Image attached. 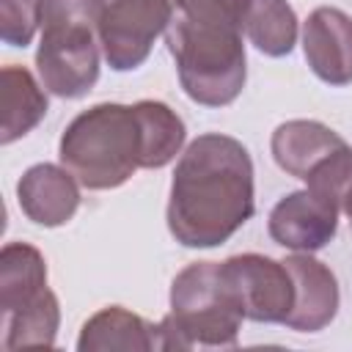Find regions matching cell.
<instances>
[{
  "label": "cell",
  "mask_w": 352,
  "mask_h": 352,
  "mask_svg": "<svg viewBox=\"0 0 352 352\" xmlns=\"http://www.w3.org/2000/svg\"><path fill=\"white\" fill-rule=\"evenodd\" d=\"M256 212L253 162L248 148L220 132L198 135L176 162L168 228L184 248L228 242Z\"/></svg>",
  "instance_id": "cell-1"
},
{
  "label": "cell",
  "mask_w": 352,
  "mask_h": 352,
  "mask_svg": "<svg viewBox=\"0 0 352 352\" xmlns=\"http://www.w3.org/2000/svg\"><path fill=\"white\" fill-rule=\"evenodd\" d=\"M165 41L192 102L223 107L242 94L248 66L236 0H176Z\"/></svg>",
  "instance_id": "cell-2"
},
{
  "label": "cell",
  "mask_w": 352,
  "mask_h": 352,
  "mask_svg": "<svg viewBox=\"0 0 352 352\" xmlns=\"http://www.w3.org/2000/svg\"><path fill=\"white\" fill-rule=\"evenodd\" d=\"M60 165L88 190L121 187L143 168L146 138L135 104L102 102L82 110L60 135Z\"/></svg>",
  "instance_id": "cell-3"
},
{
  "label": "cell",
  "mask_w": 352,
  "mask_h": 352,
  "mask_svg": "<svg viewBox=\"0 0 352 352\" xmlns=\"http://www.w3.org/2000/svg\"><path fill=\"white\" fill-rule=\"evenodd\" d=\"M41 41L36 72L60 99L85 96L99 80V25L104 0H36Z\"/></svg>",
  "instance_id": "cell-4"
},
{
  "label": "cell",
  "mask_w": 352,
  "mask_h": 352,
  "mask_svg": "<svg viewBox=\"0 0 352 352\" xmlns=\"http://www.w3.org/2000/svg\"><path fill=\"white\" fill-rule=\"evenodd\" d=\"M242 319L220 261L187 264L170 283V314L157 324V349L236 346Z\"/></svg>",
  "instance_id": "cell-5"
},
{
  "label": "cell",
  "mask_w": 352,
  "mask_h": 352,
  "mask_svg": "<svg viewBox=\"0 0 352 352\" xmlns=\"http://www.w3.org/2000/svg\"><path fill=\"white\" fill-rule=\"evenodd\" d=\"M176 0H104L99 25L102 52L110 69L132 72L148 55L160 33L168 30Z\"/></svg>",
  "instance_id": "cell-6"
},
{
  "label": "cell",
  "mask_w": 352,
  "mask_h": 352,
  "mask_svg": "<svg viewBox=\"0 0 352 352\" xmlns=\"http://www.w3.org/2000/svg\"><path fill=\"white\" fill-rule=\"evenodd\" d=\"M220 275L245 319L283 324L294 300V283L283 261L261 253H239L220 261Z\"/></svg>",
  "instance_id": "cell-7"
},
{
  "label": "cell",
  "mask_w": 352,
  "mask_h": 352,
  "mask_svg": "<svg viewBox=\"0 0 352 352\" xmlns=\"http://www.w3.org/2000/svg\"><path fill=\"white\" fill-rule=\"evenodd\" d=\"M338 206L314 190L283 195L270 212V236L294 253L322 250L338 231Z\"/></svg>",
  "instance_id": "cell-8"
},
{
  "label": "cell",
  "mask_w": 352,
  "mask_h": 352,
  "mask_svg": "<svg viewBox=\"0 0 352 352\" xmlns=\"http://www.w3.org/2000/svg\"><path fill=\"white\" fill-rule=\"evenodd\" d=\"M292 283L294 300L283 324L297 333H319L338 314V280L327 264L314 258L311 253H294L283 258Z\"/></svg>",
  "instance_id": "cell-9"
},
{
  "label": "cell",
  "mask_w": 352,
  "mask_h": 352,
  "mask_svg": "<svg viewBox=\"0 0 352 352\" xmlns=\"http://www.w3.org/2000/svg\"><path fill=\"white\" fill-rule=\"evenodd\" d=\"M302 52L311 72L327 85L352 82V16L341 8H314L302 25Z\"/></svg>",
  "instance_id": "cell-10"
},
{
  "label": "cell",
  "mask_w": 352,
  "mask_h": 352,
  "mask_svg": "<svg viewBox=\"0 0 352 352\" xmlns=\"http://www.w3.org/2000/svg\"><path fill=\"white\" fill-rule=\"evenodd\" d=\"M80 182L52 162H38L28 168L16 184V201L28 220L44 228L63 226L74 217L80 206Z\"/></svg>",
  "instance_id": "cell-11"
},
{
  "label": "cell",
  "mask_w": 352,
  "mask_h": 352,
  "mask_svg": "<svg viewBox=\"0 0 352 352\" xmlns=\"http://www.w3.org/2000/svg\"><path fill=\"white\" fill-rule=\"evenodd\" d=\"M341 146L346 143L336 129L319 121H308V118H294V121L280 124L270 140L278 168L302 182Z\"/></svg>",
  "instance_id": "cell-12"
},
{
  "label": "cell",
  "mask_w": 352,
  "mask_h": 352,
  "mask_svg": "<svg viewBox=\"0 0 352 352\" xmlns=\"http://www.w3.org/2000/svg\"><path fill=\"white\" fill-rule=\"evenodd\" d=\"M44 256L28 242H8L0 250V316L19 314L47 294Z\"/></svg>",
  "instance_id": "cell-13"
},
{
  "label": "cell",
  "mask_w": 352,
  "mask_h": 352,
  "mask_svg": "<svg viewBox=\"0 0 352 352\" xmlns=\"http://www.w3.org/2000/svg\"><path fill=\"white\" fill-rule=\"evenodd\" d=\"M77 349L80 352H107V349L148 352V349H157V324L146 322L143 316L121 305H107L82 324Z\"/></svg>",
  "instance_id": "cell-14"
},
{
  "label": "cell",
  "mask_w": 352,
  "mask_h": 352,
  "mask_svg": "<svg viewBox=\"0 0 352 352\" xmlns=\"http://www.w3.org/2000/svg\"><path fill=\"white\" fill-rule=\"evenodd\" d=\"M239 28L250 44L270 55L283 58L297 44V14L286 0H236Z\"/></svg>",
  "instance_id": "cell-15"
},
{
  "label": "cell",
  "mask_w": 352,
  "mask_h": 352,
  "mask_svg": "<svg viewBox=\"0 0 352 352\" xmlns=\"http://www.w3.org/2000/svg\"><path fill=\"white\" fill-rule=\"evenodd\" d=\"M0 99H3V126L0 140L14 143L28 135L47 113V96L36 77L25 66H3L0 72Z\"/></svg>",
  "instance_id": "cell-16"
},
{
  "label": "cell",
  "mask_w": 352,
  "mask_h": 352,
  "mask_svg": "<svg viewBox=\"0 0 352 352\" xmlns=\"http://www.w3.org/2000/svg\"><path fill=\"white\" fill-rule=\"evenodd\" d=\"M140 121H143V138H146V157H143V168H162L170 160H176V154L184 146L187 129L184 121L176 116V110H170L165 102H154V99H140L135 102Z\"/></svg>",
  "instance_id": "cell-17"
},
{
  "label": "cell",
  "mask_w": 352,
  "mask_h": 352,
  "mask_svg": "<svg viewBox=\"0 0 352 352\" xmlns=\"http://www.w3.org/2000/svg\"><path fill=\"white\" fill-rule=\"evenodd\" d=\"M60 324V305L52 292L36 300L30 308L3 319V346L8 352L22 346H52Z\"/></svg>",
  "instance_id": "cell-18"
},
{
  "label": "cell",
  "mask_w": 352,
  "mask_h": 352,
  "mask_svg": "<svg viewBox=\"0 0 352 352\" xmlns=\"http://www.w3.org/2000/svg\"><path fill=\"white\" fill-rule=\"evenodd\" d=\"M0 36L11 47H28L38 28L36 0H0Z\"/></svg>",
  "instance_id": "cell-19"
},
{
  "label": "cell",
  "mask_w": 352,
  "mask_h": 352,
  "mask_svg": "<svg viewBox=\"0 0 352 352\" xmlns=\"http://www.w3.org/2000/svg\"><path fill=\"white\" fill-rule=\"evenodd\" d=\"M341 212L349 217V226H352V190H349V195L344 198V206H341Z\"/></svg>",
  "instance_id": "cell-20"
}]
</instances>
